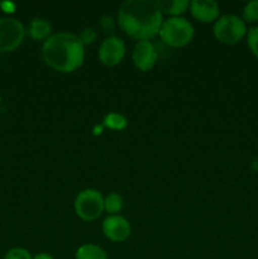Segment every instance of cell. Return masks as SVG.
Wrapping results in <instances>:
<instances>
[{
	"instance_id": "obj_22",
	"label": "cell",
	"mask_w": 258,
	"mask_h": 259,
	"mask_svg": "<svg viewBox=\"0 0 258 259\" xmlns=\"http://www.w3.org/2000/svg\"><path fill=\"white\" fill-rule=\"evenodd\" d=\"M33 259H55V257L53 255H51L50 253H37L35 255H33Z\"/></svg>"
},
{
	"instance_id": "obj_9",
	"label": "cell",
	"mask_w": 258,
	"mask_h": 259,
	"mask_svg": "<svg viewBox=\"0 0 258 259\" xmlns=\"http://www.w3.org/2000/svg\"><path fill=\"white\" fill-rule=\"evenodd\" d=\"M158 60V52L151 40H139L136 43L132 52V61L139 71L152 70Z\"/></svg>"
},
{
	"instance_id": "obj_8",
	"label": "cell",
	"mask_w": 258,
	"mask_h": 259,
	"mask_svg": "<svg viewBox=\"0 0 258 259\" xmlns=\"http://www.w3.org/2000/svg\"><path fill=\"white\" fill-rule=\"evenodd\" d=\"M101 228H103L104 235L114 243L125 242L132 232L131 223L119 214L108 215L104 219Z\"/></svg>"
},
{
	"instance_id": "obj_20",
	"label": "cell",
	"mask_w": 258,
	"mask_h": 259,
	"mask_svg": "<svg viewBox=\"0 0 258 259\" xmlns=\"http://www.w3.org/2000/svg\"><path fill=\"white\" fill-rule=\"evenodd\" d=\"M100 27H101V29L104 30V33H106V34H109V33H113L114 28H115L113 18L109 17V15H103L100 19ZM109 37H110V34H109Z\"/></svg>"
},
{
	"instance_id": "obj_2",
	"label": "cell",
	"mask_w": 258,
	"mask_h": 259,
	"mask_svg": "<svg viewBox=\"0 0 258 259\" xmlns=\"http://www.w3.org/2000/svg\"><path fill=\"white\" fill-rule=\"evenodd\" d=\"M42 58L52 70L71 73L82 66L85 47L75 33L58 32L43 42Z\"/></svg>"
},
{
	"instance_id": "obj_6",
	"label": "cell",
	"mask_w": 258,
	"mask_h": 259,
	"mask_svg": "<svg viewBox=\"0 0 258 259\" xmlns=\"http://www.w3.org/2000/svg\"><path fill=\"white\" fill-rule=\"evenodd\" d=\"M25 37V28L14 18H0V53L17 50Z\"/></svg>"
},
{
	"instance_id": "obj_13",
	"label": "cell",
	"mask_w": 258,
	"mask_h": 259,
	"mask_svg": "<svg viewBox=\"0 0 258 259\" xmlns=\"http://www.w3.org/2000/svg\"><path fill=\"white\" fill-rule=\"evenodd\" d=\"M75 259H109L108 253L100 245L86 243L80 245L75 253Z\"/></svg>"
},
{
	"instance_id": "obj_19",
	"label": "cell",
	"mask_w": 258,
	"mask_h": 259,
	"mask_svg": "<svg viewBox=\"0 0 258 259\" xmlns=\"http://www.w3.org/2000/svg\"><path fill=\"white\" fill-rule=\"evenodd\" d=\"M77 37L78 39H80V42L83 45V47H85V46L91 45V43L95 42L96 37H98V33H96V30L94 29V28H83V29L78 33Z\"/></svg>"
},
{
	"instance_id": "obj_11",
	"label": "cell",
	"mask_w": 258,
	"mask_h": 259,
	"mask_svg": "<svg viewBox=\"0 0 258 259\" xmlns=\"http://www.w3.org/2000/svg\"><path fill=\"white\" fill-rule=\"evenodd\" d=\"M28 34L33 40L45 42L52 35V24L50 20L43 19V18H34L28 28Z\"/></svg>"
},
{
	"instance_id": "obj_5",
	"label": "cell",
	"mask_w": 258,
	"mask_h": 259,
	"mask_svg": "<svg viewBox=\"0 0 258 259\" xmlns=\"http://www.w3.org/2000/svg\"><path fill=\"white\" fill-rule=\"evenodd\" d=\"M76 215L83 222H94L104 212V196L99 190L85 189L78 192L73 201Z\"/></svg>"
},
{
	"instance_id": "obj_12",
	"label": "cell",
	"mask_w": 258,
	"mask_h": 259,
	"mask_svg": "<svg viewBox=\"0 0 258 259\" xmlns=\"http://www.w3.org/2000/svg\"><path fill=\"white\" fill-rule=\"evenodd\" d=\"M159 12L169 17H181L190 8L189 0H156Z\"/></svg>"
},
{
	"instance_id": "obj_17",
	"label": "cell",
	"mask_w": 258,
	"mask_h": 259,
	"mask_svg": "<svg viewBox=\"0 0 258 259\" xmlns=\"http://www.w3.org/2000/svg\"><path fill=\"white\" fill-rule=\"evenodd\" d=\"M247 45L250 52L255 58H258V27H252L247 32Z\"/></svg>"
},
{
	"instance_id": "obj_16",
	"label": "cell",
	"mask_w": 258,
	"mask_h": 259,
	"mask_svg": "<svg viewBox=\"0 0 258 259\" xmlns=\"http://www.w3.org/2000/svg\"><path fill=\"white\" fill-rule=\"evenodd\" d=\"M242 19L247 23L258 22V0H250L243 8Z\"/></svg>"
},
{
	"instance_id": "obj_4",
	"label": "cell",
	"mask_w": 258,
	"mask_h": 259,
	"mask_svg": "<svg viewBox=\"0 0 258 259\" xmlns=\"http://www.w3.org/2000/svg\"><path fill=\"white\" fill-rule=\"evenodd\" d=\"M247 25L235 14L220 15L212 25V33L217 40L224 45H237L247 35Z\"/></svg>"
},
{
	"instance_id": "obj_10",
	"label": "cell",
	"mask_w": 258,
	"mask_h": 259,
	"mask_svg": "<svg viewBox=\"0 0 258 259\" xmlns=\"http://www.w3.org/2000/svg\"><path fill=\"white\" fill-rule=\"evenodd\" d=\"M189 9L192 17L201 23H215L220 17L219 4L214 0H192Z\"/></svg>"
},
{
	"instance_id": "obj_3",
	"label": "cell",
	"mask_w": 258,
	"mask_h": 259,
	"mask_svg": "<svg viewBox=\"0 0 258 259\" xmlns=\"http://www.w3.org/2000/svg\"><path fill=\"white\" fill-rule=\"evenodd\" d=\"M195 34L194 25L184 17H169L163 20L159 29V38L172 48H181L189 45Z\"/></svg>"
},
{
	"instance_id": "obj_21",
	"label": "cell",
	"mask_w": 258,
	"mask_h": 259,
	"mask_svg": "<svg viewBox=\"0 0 258 259\" xmlns=\"http://www.w3.org/2000/svg\"><path fill=\"white\" fill-rule=\"evenodd\" d=\"M0 7H2V9L4 10L5 13H13L15 10V5L10 2L0 3Z\"/></svg>"
},
{
	"instance_id": "obj_18",
	"label": "cell",
	"mask_w": 258,
	"mask_h": 259,
	"mask_svg": "<svg viewBox=\"0 0 258 259\" xmlns=\"http://www.w3.org/2000/svg\"><path fill=\"white\" fill-rule=\"evenodd\" d=\"M3 259H33V255L25 248L15 247L8 250Z\"/></svg>"
},
{
	"instance_id": "obj_7",
	"label": "cell",
	"mask_w": 258,
	"mask_h": 259,
	"mask_svg": "<svg viewBox=\"0 0 258 259\" xmlns=\"http://www.w3.org/2000/svg\"><path fill=\"white\" fill-rule=\"evenodd\" d=\"M125 56V43L116 35L106 37L99 46L98 57L104 66L115 67Z\"/></svg>"
},
{
	"instance_id": "obj_1",
	"label": "cell",
	"mask_w": 258,
	"mask_h": 259,
	"mask_svg": "<svg viewBox=\"0 0 258 259\" xmlns=\"http://www.w3.org/2000/svg\"><path fill=\"white\" fill-rule=\"evenodd\" d=\"M162 13L152 0H125L118 9L119 28L136 40H149L157 35L163 23Z\"/></svg>"
},
{
	"instance_id": "obj_15",
	"label": "cell",
	"mask_w": 258,
	"mask_h": 259,
	"mask_svg": "<svg viewBox=\"0 0 258 259\" xmlns=\"http://www.w3.org/2000/svg\"><path fill=\"white\" fill-rule=\"evenodd\" d=\"M104 125L106 128L111 129V131H124L128 125V121H126V118L124 115L119 113H109L104 116L103 120Z\"/></svg>"
},
{
	"instance_id": "obj_14",
	"label": "cell",
	"mask_w": 258,
	"mask_h": 259,
	"mask_svg": "<svg viewBox=\"0 0 258 259\" xmlns=\"http://www.w3.org/2000/svg\"><path fill=\"white\" fill-rule=\"evenodd\" d=\"M123 197L116 192H111V194L104 196V211L108 212L109 215L119 214L123 209Z\"/></svg>"
}]
</instances>
